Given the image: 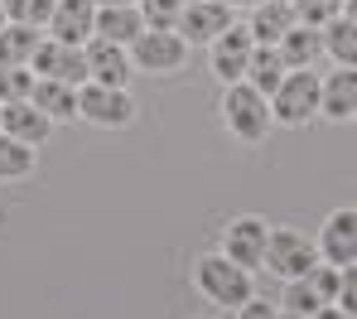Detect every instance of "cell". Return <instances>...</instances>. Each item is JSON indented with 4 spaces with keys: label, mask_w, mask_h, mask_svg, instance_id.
I'll list each match as a JSON object with an SVG mask.
<instances>
[{
    "label": "cell",
    "mask_w": 357,
    "mask_h": 319,
    "mask_svg": "<svg viewBox=\"0 0 357 319\" xmlns=\"http://www.w3.org/2000/svg\"><path fill=\"white\" fill-rule=\"evenodd\" d=\"M193 285L213 300V305H222V310H241L256 290H251V271L237 266L232 256L222 252H208L193 261Z\"/></svg>",
    "instance_id": "obj_1"
},
{
    "label": "cell",
    "mask_w": 357,
    "mask_h": 319,
    "mask_svg": "<svg viewBox=\"0 0 357 319\" xmlns=\"http://www.w3.org/2000/svg\"><path fill=\"white\" fill-rule=\"evenodd\" d=\"M319 102H324V77L314 68H290L285 82L271 92V117L275 126H309L319 117Z\"/></svg>",
    "instance_id": "obj_2"
},
{
    "label": "cell",
    "mask_w": 357,
    "mask_h": 319,
    "mask_svg": "<svg viewBox=\"0 0 357 319\" xmlns=\"http://www.w3.org/2000/svg\"><path fill=\"white\" fill-rule=\"evenodd\" d=\"M222 121H227V131H232L237 140H246V145L266 140L271 126H275V117H271V97L256 92L246 77H241V82H227V92H222Z\"/></svg>",
    "instance_id": "obj_3"
},
{
    "label": "cell",
    "mask_w": 357,
    "mask_h": 319,
    "mask_svg": "<svg viewBox=\"0 0 357 319\" xmlns=\"http://www.w3.org/2000/svg\"><path fill=\"white\" fill-rule=\"evenodd\" d=\"M130 64L140 73H155V77H169L188 64V39L178 29H140L135 44H130Z\"/></svg>",
    "instance_id": "obj_4"
},
{
    "label": "cell",
    "mask_w": 357,
    "mask_h": 319,
    "mask_svg": "<svg viewBox=\"0 0 357 319\" xmlns=\"http://www.w3.org/2000/svg\"><path fill=\"white\" fill-rule=\"evenodd\" d=\"M77 117L87 126H102V131H121L135 121V102L126 87H107V82H82L77 87Z\"/></svg>",
    "instance_id": "obj_5"
},
{
    "label": "cell",
    "mask_w": 357,
    "mask_h": 319,
    "mask_svg": "<svg viewBox=\"0 0 357 319\" xmlns=\"http://www.w3.org/2000/svg\"><path fill=\"white\" fill-rule=\"evenodd\" d=\"M319 242L299 228H271V242H266V271L280 276V281H295L309 266H319Z\"/></svg>",
    "instance_id": "obj_6"
},
{
    "label": "cell",
    "mask_w": 357,
    "mask_h": 319,
    "mask_svg": "<svg viewBox=\"0 0 357 319\" xmlns=\"http://www.w3.org/2000/svg\"><path fill=\"white\" fill-rule=\"evenodd\" d=\"M213 54H208V64H213V77L227 87V82H241L246 77V64H251V49H256V39H251V29L246 24H227L213 44H208Z\"/></svg>",
    "instance_id": "obj_7"
},
{
    "label": "cell",
    "mask_w": 357,
    "mask_h": 319,
    "mask_svg": "<svg viewBox=\"0 0 357 319\" xmlns=\"http://www.w3.org/2000/svg\"><path fill=\"white\" fill-rule=\"evenodd\" d=\"M266 242H271V223H261L251 213L246 218H232L222 228V256H232L246 271H261L266 266Z\"/></svg>",
    "instance_id": "obj_8"
},
{
    "label": "cell",
    "mask_w": 357,
    "mask_h": 319,
    "mask_svg": "<svg viewBox=\"0 0 357 319\" xmlns=\"http://www.w3.org/2000/svg\"><path fill=\"white\" fill-rule=\"evenodd\" d=\"M82 54H87V82H107V87H126L130 82V49L116 44V39H102V34H92L87 44H82Z\"/></svg>",
    "instance_id": "obj_9"
},
{
    "label": "cell",
    "mask_w": 357,
    "mask_h": 319,
    "mask_svg": "<svg viewBox=\"0 0 357 319\" xmlns=\"http://www.w3.org/2000/svg\"><path fill=\"white\" fill-rule=\"evenodd\" d=\"M29 68H34V77H59V82H73V87L87 82V54H82V44L44 39Z\"/></svg>",
    "instance_id": "obj_10"
},
{
    "label": "cell",
    "mask_w": 357,
    "mask_h": 319,
    "mask_svg": "<svg viewBox=\"0 0 357 319\" xmlns=\"http://www.w3.org/2000/svg\"><path fill=\"white\" fill-rule=\"evenodd\" d=\"M319 256L328 266H353L357 261V208H338L328 213V223L319 228Z\"/></svg>",
    "instance_id": "obj_11"
},
{
    "label": "cell",
    "mask_w": 357,
    "mask_h": 319,
    "mask_svg": "<svg viewBox=\"0 0 357 319\" xmlns=\"http://www.w3.org/2000/svg\"><path fill=\"white\" fill-rule=\"evenodd\" d=\"M227 24H232V5H222V0H188L183 15H178V34L188 39V49L213 44Z\"/></svg>",
    "instance_id": "obj_12"
},
{
    "label": "cell",
    "mask_w": 357,
    "mask_h": 319,
    "mask_svg": "<svg viewBox=\"0 0 357 319\" xmlns=\"http://www.w3.org/2000/svg\"><path fill=\"white\" fill-rule=\"evenodd\" d=\"M92 34H97V0H54L49 39H63V44H87Z\"/></svg>",
    "instance_id": "obj_13"
},
{
    "label": "cell",
    "mask_w": 357,
    "mask_h": 319,
    "mask_svg": "<svg viewBox=\"0 0 357 319\" xmlns=\"http://www.w3.org/2000/svg\"><path fill=\"white\" fill-rule=\"evenodd\" d=\"M0 131L39 150V145L54 135V121H49V117H44L34 102H5V107H0Z\"/></svg>",
    "instance_id": "obj_14"
},
{
    "label": "cell",
    "mask_w": 357,
    "mask_h": 319,
    "mask_svg": "<svg viewBox=\"0 0 357 319\" xmlns=\"http://www.w3.org/2000/svg\"><path fill=\"white\" fill-rule=\"evenodd\" d=\"M295 24L299 20H295V5H290V0H261V5L251 10V20H246V29H251L256 44H280Z\"/></svg>",
    "instance_id": "obj_15"
},
{
    "label": "cell",
    "mask_w": 357,
    "mask_h": 319,
    "mask_svg": "<svg viewBox=\"0 0 357 319\" xmlns=\"http://www.w3.org/2000/svg\"><path fill=\"white\" fill-rule=\"evenodd\" d=\"M319 112L324 117H333V121H348L357 112V68H333L328 77H324V102H319Z\"/></svg>",
    "instance_id": "obj_16"
},
{
    "label": "cell",
    "mask_w": 357,
    "mask_h": 319,
    "mask_svg": "<svg viewBox=\"0 0 357 319\" xmlns=\"http://www.w3.org/2000/svg\"><path fill=\"white\" fill-rule=\"evenodd\" d=\"M29 102H34V107H39V112H44L54 126L77 117V87H73V82H59V77H39Z\"/></svg>",
    "instance_id": "obj_17"
},
{
    "label": "cell",
    "mask_w": 357,
    "mask_h": 319,
    "mask_svg": "<svg viewBox=\"0 0 357 319\" xmlns=\"http://www.w3.org/2000/svg\"><path fill=\"white\" fill-rule=\"evenodd\" d=\"M140 29H145L140 5H97V34H102V39H116V44L130 49Z\"/></svg>",
    "instance_id": "obj_18"
},
{
    "label": "cell",
    "mask_w": 357,
    "mask_h": 319,
    "mask_svg": "<svg viewBox=\"0 0 357 319\" xmlns=\"http://www.w3.org/2000/svg\"><path fill=\"white\" fill-rule=\"evenodd\" d=\"M39 29L34 24H15V20H5L0 24V64L10 68H29L34 64V54H39Z\"/></svg>",
    "instance_id": "obj_19"
},
{
    "label": "cell",
    "mask_w": 357,
    "mask_h": 319,
    "mask_svg": "<svg viewBox=\"0 0 357 319\" xmlns=\"http://www.w3.org/2000/svg\"><path fill=\"white\" fill-rule=\"evenodd\" d=\"M285 73H290V68H285V59H280V49H275V44H256V49H251L246 82H251L256 92H266V97H271V92L285 82Z\"/></svg>",
    "instance_id": "obj_20"
},
{
    "label": "cell",
    "mask_w": 357,
    "mask_h": 319,
    "mask_svg": "<svg viewBox=\"0 0 357 319\" xmlns=\"http://www.w3.org/2000/svg\"><path fill=\"white\" fill-rule=\"evenodd\" d=\"M275 49H280L285 68H314V59L324 54V29H314V24H295Z\"/></svg>",
    "instance_id": "obj_21"
},
{
    "label": "cell",
    "mask_w": 357,
    "mask_h": 319,
    "mask_svg": "<svg viewBox=\"0 0 357 319\" xmlns=\"http://www.w3.org/2000/svg\"><path fill=\"white\" fill-rule=\"evenodd\" d=\"M324 54L338 68H357V24L348 15H338L333 24H324Z\"/></svg>",
    "instance_id": "obj_22"
},
{
    "label": "cell",
    "mask_w": 357,
    "mask_h": 319,
    "mask_svg": "<svg viewBox=\"0 0 357 319\" xmlns=\"http://www.w3.org/2000/svg\"><path fill=\"white\" fill-rule=\"evenodd\" d=\"M29 175H34V145L0 131V184L5 179H29Z\"/></svg>",
    "instance_id": "obj_23"
},
{
    "label": "cell",
    "mask_w": 357,
    "mask_h": 319,
    "mask_svg": "<svg viewBox=\"0 0 357 319\" xmlns=\"http://www.w3.org/2000/svg\"><path fill=\"white\" fill-rule=\"evenodd\" d=\"M5 20L15 24H34V29H49V15H54V0H0Z\"/></svg>",
    "instance_id": "obj_24"
},
{
    "label": "cell",
    "mask_w": 357,
    "mask_h": 319,
    "mask_svg": "<svg viewBox=\"0 0 357 319\" xmlns=\"http://www.w3.org/2000/svg\"><path fill=\"white\" fill-rule=\"evenodd\" d=\"M34 73L29 68H10V64H0V107L5 102H29L34 97Z\"/></svg>",
    "instance_id": "obj_25"
},
{
    "label": "cell",
    "mask_w": 357,
    "mask_h": 319,
    "mask_svg": "<svg viewBox=\"0 0 357 319\" xmlns=\"http://www.w3.org/2000/svg\"><path fill=\"white\" fill-rule=\"evenodd\" d=\"M343 5H348V0H295V20L324 29V24H333V20L343 15Z\"/></svg>",
    "instance_id": "obj_26"
},
{
    "label": "cell",
    "mask_w": 357,
    "mask_h": 319,
    "mask_svg": "<svg viewBox=\"0 0 357 319\" xmlns=\"http://www.w3.org/2000/svg\"><path fill=\"white\" fill-rule=\"evenodd\" d=\"M188 0H140V15H145V29H178V15H183Z\"/></svg>",
    "instance_id": "obj_27"
},
{
    "label": "cell",
    "mask_w": 357,
    "mask_h": 319,
    "mask_svg": "<svg viewBox=\"0 0 357 319\" xmlns=\"http://www.w3.org/2000/svg\"><path fill=\"white\" fill-rule=\"evenodd\" d=\"M285 310H295V315H314L324 300H319V290L304 281V276H295V281H285V300H280Z\"/></svg>",
    "instance_id": "obj_28"
},
{
    "label": "cell",
    "mask_w": 357,
    "mask_h": 319,
    "mask_svg": "<svg viewBox=\"0 0 357 319\" xmlns=\"http://www.w3.org/2000/svg\"><path fill=\"white\" fill-rule=\"evenodd\" d=\"M338 305L357 319V261H353V266H343V276H338Z\"/></svg>",
    "instance_id": "obj_29"
},
{
    "label": "cell",
    "mask_w": 357,
    "mask_h": 319,
    "mask_svg": "<svg viewBox=\"0 0 357 319\" xmlns=\"http://www.w3.org/2000/svg\"><path fill=\"white\" fill-rule=\"evenodd\" d=\"M232 319H275V310H271L266 300H256V295H251L241 310H232Z\"/></svg>",
    "instance_id": "obj_30"
},
{
    "label": "cell",
    "mask_w": 357,
    "mask_h": 319,
    "mask_svg": "<svg viewBox=\"0 0 357 319\" xmlns=\"http://www.w3.org/2000/svg\"><path fill=\"white\" fill-rule=\"evenodd\" d=\"M309 319H353V315H348V310H343V305L333 300V305H319V310H314Z\"/></svg>",
    "instance_id": "obj_31"
},
{
    "label": "cell",
    "mask_w": 357,
    "mask_h": 319,
    "mask_svg": "<svg viewBox=\"0 0 357 319\" xmlns=\"http://www.w3.org/2000/svg\"><path fill=\"white\" fill-rule=\"evenodd\" d=\"M227 5H232V10H256L261 0H227Z\"/></svg>",
    "instance_id": "obj_32"
},
{
    "label": "cell",
    "mask_w": 357,
    "mask_h": 319,
    "mask_svg": "<svg viewBox=\"0 0 357 319\" xmlns=\"http://www.w3.org/2000/svg\"><path fill=\"white\" fill-rule=\"evenodd\" d=\"M343 15H348V20L357 24V0H348V5H343Z\"/></svg>",
    "instance_id": "obj_33"
},
{
    "label": "cell",
    "mask_w": 357,
    "mask_h": 319,
    "mask_svg": "<svg viewBox=\"0 0 357 319\" xmlns=\"http://www.w3.org/2000/svg\"><path fill=\"white\" fill-rule=\"evenodd\" d=\"M275 319H309V315H295V310H275Z\"/></svg>",
    "instance_id": "obj_34"
},
{
    "label": "cell",
    "mask_w": 357,
    "mask_h": 319,
    "mask_svg": "<svg viewBox=\"0 0 357 319\" xmlns=\"http://www.w3.org/2000/svg\"><path fill=\"white\" fill-rule=\"evenodd\" d=\"M97 5H140V0H97Z\"/></svg>",
    "instance_id": "obj_35"
},
{
    "label": "cell",
    "mask_w": 357,
    "mask_h": 319,
    "mask_svg": "<svg viewBox=\"0 0 357 319\" xmlns=\"http://www.w3.org/2000/svg\"><path fill=\"white\" fill-rule=\"evenodd\" d=\"M0 24H5V10H0Z\"/></svg>",
    "instance_id": "obj_36"
},
{
    "label": "cell",
    "mask_w": 357,
    "mask_h": 319,
    "mask_svg": "<svg viewBox=\"0 0 357 319\" xmlns=\"http://www.w3.org/2000/svg\"><path fill=\"white\" fill-rule=\"evenodd\" d=\"M353 121H357V112H353Z\"/></svg>",
    "instance_id": "obj_37"
},
{
    "label": "cell",
    "mask_w": 357,
    "mask_h": 319,
    "mask_svg": "<svg viewBox=\"0 0 357 319\" xmlns=\"http://www.w3.org/2000/svg\"><path fill=\"white\" fill-rule=\"evenodd\" d=\"M222 5H227V0H222Z\"/></svg>",
    "instance_id": "obj_38"
},
{
    "label": "cell",
    "mask_w": 357,
    "mask_h": 319,
    "mask_svg": "<svg viewBox=\"0 0 357 319\" xmlns=\"http://www.w3.org/2000/svg\"><path fill=\"white\" fill-rule=\"evenodd\" d=\"M290 5H295V0H290Z\"/></svg>",
    "instance_id": "obj_39"
}]
</instances>
